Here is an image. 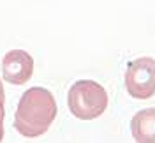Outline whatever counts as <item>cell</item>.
<instances>
[{
	"label": "cell",
	"mask_w": 155,
	"mask_h": 143,
	"mask_svg": "<svg viewBox=\"0 0 155 143\" xmlns=\"http://www.w3.org/2000/svg\"><path fill=\"white\" fill-rule=\"evenodd\" d=\"M2 138H4V122H0V141H2Z\"/></svg>",
	"instance_id": "obj_7"
},
{
	"label": "cell",
	"mask_w": 155,
	"mask_h": 143,
	"mask_svg": "<svg viewBox=\"0 0 155 143\" xmlns=\"http://www.w3.org/2000/svg\"><path fill=\"white\" fill-rule=\"evenodd\" d=\"M130 133L136 141L155 143V108H145L132 117Z\"/></svg>",
	"instance_id": "obj_5"
},
{
	"label": "cell",
	"mask_w": 155,
	"mask_h": 143,
	"mask_svg": "<svg viewBox=\"0 0 155 143\" xmlns=\"http://www.w3.org/2000/svg\"><path fill=\"white\" fill-rule=\"evenodd\" d=\"M4 103H5V94H4V87H2V81H0V122H4Z\"/></svg>",
	"instance_id": "obj_6"
},
{
	"label": "cell",
	"mask_w": 155,
	"mask_h": 143,
	"mask_svg": "<svg viewBox=\"0 0 155 143\" xmlns=\"http://www.w3.org/2000/svg\"><path fill=\"white\" fill-rule=\"evenodd\" d=\"M107 92L94 80H79L69 88V111L79 120H94L106 111Z\"/></svg>",
	"instance_id": "obj_2"
},
{
	"label": "cell",
	"mask_w": 155,
	"mask_h": 143,
	"mask_svg": "<svg viewBox=\"0 0 155 143\" xmlns=\"http://www.w3.org/2000/svg\"><path fill=\"white\" fill-rule=\"evenodd\" d=\"M127 92L136 99H150L155 95V60L152 57H139L127 66Z\"/></svg>",
	"instance_id": "obj_3"
},
{
	"label": "cell",
	"mask_w": 155,
	"mask_h": 143,
	"mask_svg": "<svg viewBox=\"0 0 155 143\" xmlns=\"http://www.w3.org/2000/svg\"><path fill=\"white\" fill-rule=\"evenodd\" d=\"M34 74V58L25 49H11L2 60V76L7 83L23 85Z\"/></svg>",
	"instance_id": "obj_4"
},
{
	"label": "cell",
	"mask_w": 155,
	"mask_h": 143,
	"mask_svg": "<svg viewBox=\"0 0 155 143\" xmlns=\"http://www.w3.org/2000/svg\"><path fill=\"white\" fill-rule=\"evenodd\" d=\"M57 101L53 94L34 87L21 95L14 115V127L25 138H37L48 131L57 117Z\"/></svg>",
	"instance_id": "obj_1"
}]
</instances>
